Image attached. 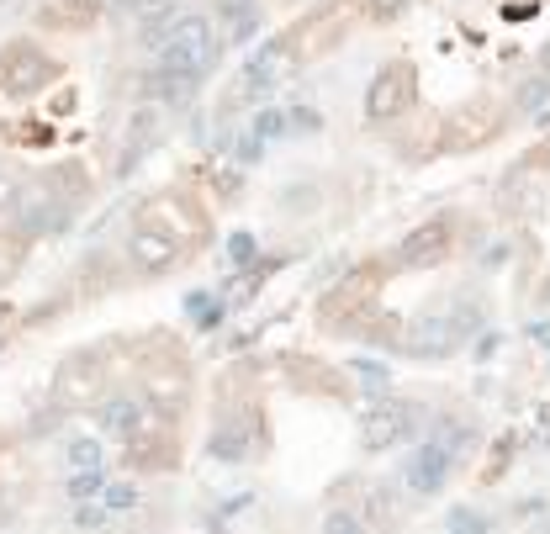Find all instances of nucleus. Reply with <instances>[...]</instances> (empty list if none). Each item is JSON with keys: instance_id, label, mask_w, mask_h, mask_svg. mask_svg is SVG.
I'll return each mask as SVG.
<instances>
[{"instance_id": "nucleus-14", "label": "nucleus", "mask_w": 550, "mask_h": 534, "mask_svg": "<svg viewBox=\"0 0 550 534\" xmlns=\"http://www.w3.org/2000/svg\"><path fill=\"white\" fill-rule=\"evenodd\" d=\"M217 11H223L233 43H249L254 27H260V0H217Z\"/></svg>"}, {"instance_id": "nucleus-11", "label": "nucleus", "mask_w": 550, "mask_h": 534, "mask_svg": "<svg viewBox=\"0 0 550 534\" xmlns=\"http://www.w3.org/2000/svg\"><path fill=\"white\" fill-rule=\"evenodd\" d=\"M101 0H48L43 6V27H64V32H85L96 27Z\"/></svg>"}, {"instance_id": "nucleus-8", "label": "nucleus", "mask_w": 550, "mask_h": 534, "mask_svg": "<svg viewBox=\"0 0 550 534\" xmlns=\"http://www.w3.org/2000/svg\"><path fill=\"white\" fill-rule=\"evenodd\" d=\"M101 429L112 439H138L149 429V408H143L138 397H106L101 402Z\"/></svg>"}, {"instance_id": "nucleus-12", "label": "nucleus", "mask_w": 550, "mask_h": 534, "mask_svg": "<svg viewBox=\"0 0 550 534\" xmlns=\"http://www.w3.org/2000/svg\"><path fill=\"white\" fill-rule=\"evenodd\" d=\"M101 392V376H96V355H80L64 365V381H59V397L64 402H85Z\"/></svg>"}, {"instance_id": "nucleus-1", "label": "nucleus", "mask_w": 550, "mask_h": 534, "mask_svg": "<svg viewBox=\"0 0 550 534\" xmlns=\"http://www.w3.org/2000/svg\"><path fill=\"white\" fill-rule=\"evenodd\" d=\"M154 64L201 80L217 64V27H212V16H180V22L154 43Z\"/></svg>"}, {"instance_id": "nucleus-15", "label": "nucleus", "mask_w": 550, "mask_h": 534, "mask_svg": "<svg viewBox=\"0 0 550 534\" xmlns=\"http://www.w3.org/2000/svg\"><path fill=\"white\" fill-rule=\"evenodd\" d=\"M127 122H133V127H127V143H122V159H133V154L143 149V143H149V138H154V127H159V112H154V106H149V112H133V117H127Z\"/></svg>"}, {"instance_id": "nucleus-19", "label": "nucleus", "mask_w": 550, "mask_h": 534, "mask_svg": "<svg viewBox=\"0 0 550 534\" xmlns=\"http://www.w3.org/2000/svg\"><path fill=\"white\" fill-rule=\"evenodd\" d=\"M360 6H365V11H371V16H376V22H392V16H402V11H408V6H413V0H360Z\"/></svg>"}, {"instance_id": "nucleus-4", "label": "nucleus", "mask_w": 550, "mask_h": 534, "mask_svg": "<svg viewBox=\"0 0 550 534\" xmlns=\"http://www.w3.org/2000/svg\"><path fill=\"white\" fill-rule=\"evenodd\" d=\"M127 260H133L138 270L159 275V270H170V265L180 260V238H175L170 228H159L154 217H149V223H138L133 238H127Z\"/></svg>"}, {"instance_id": "nucleus-3", "label": "nucleus", "mask_w": 550, "mask_h": 534, "mask_svg": "<svg viewBox=\"0 0 550 534\" xmlns=\"http://www.w3.org/2000/svg\"><path fill=\"white\" fill-rule=\"evenodd\" d=\"M53 80H59V69L38 48H11L0 59V90H11V96H32V90H43Z\"/></svg>"}, {"instance_id": "nucleus-20", "label": "nucleus", "mask_w": 550, "mask_h": 534, "mask_svg": "<svg viewBox=\"0 0 550 534\" xmlns=\"http://www.w3.org/2000/svg\"><path fill=\"white\" fill-rule=\"evenodd\" d=\"M228 260H233V265H249V260H254V238H244V233H238L233 244H228Z\"/></svg>"}, {"instance_id": "nucleus-22", "label": "nucleus", "mask_w": 550, "mask_h": 534, "mask_svg": "<svg viewBox=\"0 0 550 534\" xmlns=\"http://www.w3.org/2000/svg\"><path fill=\"white\" fill-rule=\"evenodd\" d=\"M117 11H138V16H149L154 6H164V0H112Z\"/></svg>"}, {"instance_id": "nucleus-5", "label": "nucleus", "mask_w": 550, "mask_h": 534, "mask_svg": "<svg viewBox=\"0 0 550 534\" xmlns=\"http://www.w3.org/2000/svg\"><path fill=\"white\" fill-rule=\"evenodd\" d=\"M408 429H413V408H402V402H376V408L360 418V445L365 450H387Z\"/></svg>"}, {"instance_id": "nucleus-23", "label": "nucleus", "mask_w": 550, "mask_h": 534, "mask_svg": "<svg viewBox=\"0 0 550 534\" xmlns=\"http://www.w3.org/2000/svg\"><path fill=\"white\" fill-rule=\"evenodd\" d=\"M540 75L550 80V38H545V48H540Z\"/></svg>"}, {"instance_id": "nucleus-21", "label": "nucleus", "mask_w": 550, "mask_h": 534, "mask_svg": "<svg viewBox=\"0 0 550 534\" xmlns=\"http://www.w3.org/2000/svg\"><path fill=\"white\" fill-rule=\"evenodd\" d=\"M360 381L371 386V392H387V371H381V365H360Z\"/></svg>"}, {"instance_id": "nucleus-16", "label": "nucleus", "mask_w": 550, "mask_h": 534, "mask_svg": "<svg viewBox=\"0 0 550 534\" xmlns=\"http://www.w3.org/2000/svg\"><path fill=\"white\" fill-rule=\"evenodd\" d=\"M550 101V80L540 75V80H524L519 85V106H524V112H540V106Z\"/></svg>"}, {"instance_id": "nucleus-6", "label": "nucleus", "mask_w": 550, "mask_h": 534, "mask_svg": "<svg viewBox=\"0 0 550 534\" xmlns=\"http://www.w3.org/2000/svg\"><path fill=\"white\" fill-rule=\"evenodd\" d=\"M450 476V450L445 445H424L413 450V460H402V482H408L413 492H439Z\"/></svg>"}, {"instance_id": "nucleus-7", "label": "nucleus", "mask_w": 550, "mask_h": 534, "mask_svg": "<svg viewBox=\"0 0 550 534\" xmlns=\"http://www.w3.org/2000/svg\"><path fill=\"white\" fill-rule=\"evenodd\" d=\"M445 249H450V223H424V228H413L408 238H402L397 260L408 265V270H424V265H434Z\"/></svg>"}, {"instance_id": "nucleus-17", "label": "nucleus", "mask_w": 550, "mask_h": 534, "mask_svg": "<svg viewBox=\"0 0 550 534\" xmlns=\"http://www.w3.org/2000/svg\"><path fill=\"white\" fill-rule=\"evenodd\" d=\"M323 534H365V524H360L355 508H334V513H328V524H323Z\"/></svg>"}, {"instance_id": "nucleus-13", "label": "nucleus", "mask_w": 550, "mask_h": 534, "mask_svg": "<svg viewBox=\"0 0 550 534\" xmlns=\"http://www.w3.org/2000/svg\"><path fill=\"white\" fill-rule=\"evenodd\" d=\"M64 466H69V476H106V450H101V439L75 434V439L64 445Z\"/></svg>"}, {"instance_id": "nucleus-9", "label": "nucleus", "mask_w": 550, "mask_h": 534, "mask_svg": "<svg viewBox=\"0 0 550 534\" xmlns=\"http://www.w3.org/2000/svg\"><path fill=\"white\" fill-rule=\"evenodd\" d=\"M286 64H291V48L286 43H270L260 59H254L249 69H244V90H238V101H249V96H265V90L286 75Z\"/></svg>"}, {"instance_id": "nucleus-10", "label": "nucleus", "mask_w": 550, "mask_h": 534, "mask_svg": "<svg viewBox=\"0 0 550 534\" xmlns=\"http://www.w3.org/2000/svg\"><path fill=\"white\" fill-rule=\"evenodd\" d=\"M492 133H498V106H466V112L450 122L445 143H450V149H471V143H482Z\"/></svg>"}, {"instance_id": "nucleus-18", "label": "nucleus", "mask_w": 550, "mask_h": 534, "mask_svg": "<svg viewBox=\"0 0 550 534\" xmlns=\"http://www.w3.org/2000/svg\"><path fill=\"white\" fill-rule=\"evenodd\" d=\"M101 503H106V513H133L138 508V487H106Z\"/></svg>"}, {"instance_id": "nucleus-2", "label": "nucleus", "mask_w": 550, "mask_h": 534, "mask_svg": "<svg viewBox=\"0 0 550 534\" xmlns=\"http://www.w3.org/2000/svg\"><path fill=\"white\" fill-rule=\"evenodd\" d=\"M408 101H413V64L392 59V64L376 69L371 90H365V117H371V122H392V117L408 112Z\"/></svg>"}]
</instances>
